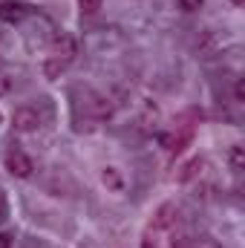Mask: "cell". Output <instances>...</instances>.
<instances>
[{
  "instance_id": "6da1fadb",
  "label": "cell",
  "mask_w": 245,
  "mask_h": 248,
  "mask_svg": "<svg viewBox=\"0 0 245 248\" xmlns=\"http://www.w3.org/2000/svg\"><path fill=\"white\" fill-rule=\"evenodd\" d=\"M6 170H9L12 176H17V179H29L32 170H35V165H32V159H29L26 153L9 150V153H6Z\"/></svg>"
},
{
  "instance_id": "7a4b0ae2",
  "label": "cell",
  "mask_w": 245,
  "mask_h": 248,
  "mask_svg": "<svg viewBox=\"0 0 245 248\" xmlns=\"http://www.w3.org/2000/svg\"><path fill=\"white\" fill-rule=\"evenodd\" d=\"M12 127H15L17 133H35V130L41 127L38 110H32V107H17L15 116H12Z\"/></svg>"
},
{
  "instance_id": "3957f363",
  "label": "cell",
  "mask_w": 245,
  "mask_h": 248,
  "mask_svg": "<svg viewBox=\"0 0 245 248\" xmlns=\"http://www.w3.org/2000/svg\"><path fill=\"white\" fill-rule=\"evenodd\" d=\"M26 15H29V9H26V3H20V0H6V3H0V20H3V23H20Z\"/></svg>"
},
{
  "instance_id": "277c9868",
  "label": "cell",
  "mask_w": 245,
  "mask_h": 248,
  "mask_svg": "<svg viewBox=\"0 0 245 248\" xmlns=\"http://www.w3.org/2000/svg\"><path fill=\"white\" fill-rule=\"evenodd\" d=\"M228 162H231V168H234V170H240V168H243V147H240V144H234V147H231Z\"/></svg>"
},
{
  "instance_id": "5b68a950",
  "label": "cell",
  "mask_w": 245,
  "mask_h": 248,
  "mask_svg": "<svg viewBox=\"0 0 245 248\" xmlns=\"http://www.w3.org/2000/svg\"><path fill=\"white\" fill-rule=\"evenodd\" d=\"M78 6H81L84 15H95L101 9V0H78Z\"/></svg>"
},
{
  "instance_id": "8992f818",
  "label": "cell",
  "mask_w": 245,
  "mask_h": 248,
  "mask_svg": "<svg viewBox=\"0 0 245 248\" xmlns=\"http://www.w3.org/2000/svg\"><path fill=\"white\" fill-rule=\"evenodd\" d=\"M104 182H107L110 187H116V190L122 187V179H119V173H116V168H107V170H104Z\"/></svg>"
},
{
  "instance_id": "52a82bcc",
  "label": "cell",
  "mask_w": 245,
  "mask_h": 248,
  "mask_svg": "<svg viewBox=\"0 0 245 248\" xmlns=\"http://www.w3.org/2000/svg\"><path fill=\"white\" fill-rule=\"evenodd\" d=\"M176 3H179V9H184V12H196L205 0H176Z\"/></svg>"
},
{
  "instance_id": "ba28073f",
  "label": "cell",
  "mask_w": 245,
  "mask_h": 248,
  "mask_svg": "<svg viewBox=\"0 0 245 248\" xmlns=\"http://www.w3.org/2000/svg\"><path fill=\"white\" fill-rule=\"evenodd\" d=\"M9 90H12V78H9L6 72H0V98L9 95Z\"/></svg>"
},
{
  "instance_id": "9c48e42d",
  "label": "cell",
  "mask_w": 245,
  "mask_h": 248,
  "mask_svg": "<svg viewBox=\"0 0 245 248\" xmlns=\"http://www.w3.org/2000/svg\"><path fill=\"white\" fill-rule=\"evenodd\" d=\"M196 168H199V159H196V162H190V165L184 168V173H182V179H184V182H187L190 176H196Z\"/></svg>"
},
{
  "instance_id": "30bf717a",
  "label": "cell",
  "mask_w": 245,
  "mask_h": 248,
  "mask_svg": "<svg viewBox=\"0 0 245 248\" xmlns=\"http://www.w3.org/2000/svg\"><path fill=\"white\" fill-rule=\"evenodd\" d=\"M234 95H237V101H245V84H243V81H237V87H234Z\"/></svg>"
},
{
  "instance_id": "8fae6325",
  "label": "cell",
  "mask_w": 245,
  "mask_h": 248,
  "mask_svg": "<svg viewBox=\"0 0 245 248\" xmlns=\"http://www.w3.org/2000/svg\"><path fill=\"white\" fill-rule=\"evenodd\" d=\"M12 246V237L9 234H0V248H9Z\"/></svg>"
},
{
  "instance_id": "7c38bea8",
  "label": "cell",
  "mask_w": 245,
  "mask_h": 248,
  "mask_svg": "<svg viewBox=\"0 0 245 248\" xmlns=\"http://www.w3.org/2000/svg\"><path fill=\"white\" fill-rule=\"evenodd\" d=\"M231 3H234V6H243L245 0H231Z\"/></svg>"
},
{
  "instance_id": "4fadbf2b",
  "label": "cell",
  "mask_w": 245,
  "mask_h": 248,
  "mask_svg": "<svg viewBox=\"0 0 245 248\" xmlns=\"http://www.w3.org/2000/svg\"><path fill=\"white\" fill-rule=\"evenodd\" d=\"M141 248H150V240H144V243H141Z\"/></svg>"
}]
</instances>
